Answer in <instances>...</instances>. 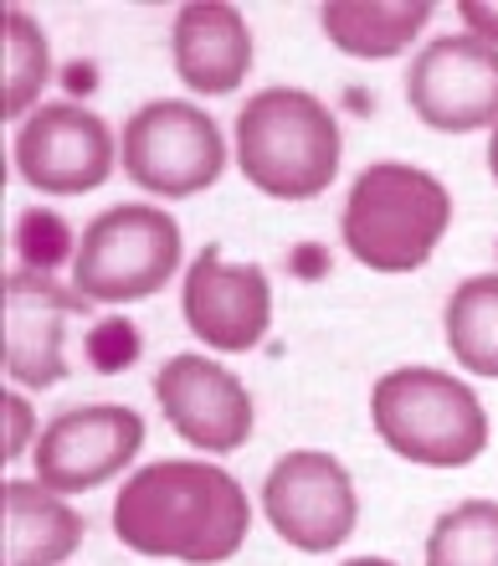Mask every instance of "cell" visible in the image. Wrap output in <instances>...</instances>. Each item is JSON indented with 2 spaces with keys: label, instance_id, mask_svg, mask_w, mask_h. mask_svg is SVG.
Returning <instances> with one entry per match:
<instances>
[{
  "label": "cell",
  "instance_id": "cell-2",
  "mask_svg": "<svg viewBox=\"0 0 498 566\" xmlns=\"http://www.w3.org/2000/svg\"><path fill=\"white\" fill-rule=\"evenodd\" d=\"M236 160L263 196H324L339 176V119L304 88H263L236 114Z\"/></svg>",
  "mask_w": 498,
  "mask_h": 566
},
{
  "label": "cell",
  "instance_id": "cell-16",
  "mask_svg": "<svg viewBox=\"0 0 498 566\" xmlns=\"http://www.w3.org/2000/svg\"><path fill=\"white\" fill-rule=\"evenodd\" d=\"M432 21V0H339L324 6V31L350 57H396Z\"/></svg>",
  "mask_w": 498,
  "mask_h": 566
},
{
  "label": "cell",
  "instance_id": "cell-11",
  "mask_svg": "<svg viewBox=\"0 0 498 566\" xmlns=\"http://www.w3.org/2000/svg\"><path fill=\"white\" fill-rule=\"evenodd\" d=\"M180 310H186L195 340L226 350V356H242L267 335L273 289H267L263 269H242V263H226L221 248H201L180 283Z\"/></svg>",
  "mask_w": 498,
  "mask_h": 566
},
{
  "label": "cell",
  "instance_id": "cell-4",
  "mask_svg": "<svg viewBox=\"0 0 498 566\" xmlns=\"http://www.w3.org/2000/svg\"><path fill=\"white\" fill-rule=\"evenodd\" d=\"M370 418L391 453L426 469H463L484 453L488 412L457 376L432 366H401L370 391Z\"/></svg>",
  "mask_w": 498,
  "mask_h": 566
},
{
  "label": "cell",
  "instance_id": "cell-13",
  "mask_svg": "<svg viewBox=\"0 0 498 566\" xmlns=\"http://www.w3.org/2000/svg\"><path fill=\"white\" fill-rule=\"evenodd\" d=\"M83 310L88 298L57 289L46 273H6V376H15L31 391L57 387L67 376L62 335H67V319Z\"/></svg>",
  "mask_w": 498,
  "mask_h": 566
},
{
  "label": "cell",
  "instance_id": "cell-8",
  "mask_svg": "<svg viewBox=\"0 0 498 566\" xmlns=\"http://www.w3.org/2000/svg\"><path fill=\"white\" fill-rule=\"evenodd\" d=\"M416 119L442 135H468L498 124V46L478 36H437L406 73Z\"/></svg>",
  "mask_w": 498,
  "mask_h": 566
},
{
  "label": "cell",
  "instance_id": "cell-10",
  "mask_svg": "<svg viewBox=\"0 0 498 566\" xmlns=\"http://www.w3.org/2000/svg\"><path fill=\"white\" fill-rule=\"evenodd\" d=\"M114 170V135L77 104L36 108L15 135V176L42 196H83Z\"/></svg>",
  "mask_w": 498,
  "mask_h": 566
},
{
  "label": "cell",
  "instance_id": "cell-22",
  "mask_svg": "<svg viewBox=\"0 0 498 566\" xmlns=\"http://www.w3.org/2000/svg\"><path fill=\"white\" fill-rule=\"evenodd\" d=\"M488 170H494V180H498V124H494V145H488Z\"/></svg>",
  "mask_w": 498,
  "mask_h": 566
},
{
  "label": "cell",
  "instance_id": "cell-20",
  "mask_svg": "<svg viewBox=\"0 0 498 566\" xmlns=\"http://www.w3.org/2000/svg\"><path fill=\"white\" fill-rule=\"evenodd\" d=\"M27 438H31V407L21 397H11V391H0V459L11 463L27 448Z\"/></svg>",
  "mask_w": 498,
  "mask_h": 566
},
{
  "label": "cell",
  "instance_id": "cell-9",
  "mask_svg": "<svg viewBox=\"0 0 498 566\" xmlns=\"http://www.w3.org/2000/svg\"><path fill=\"white\" fill-rule=\"evenodd\" d=\"M139 448H145V418L134 407H73L36 438V484L52 494L98 490L129 469Z\"/></svg>",
  "mask_w": 498,
  "mask_h": 566
},
{
  "label": "cell",
  "instance_id": "cell-21",
  "mask_svg": "<svg viewBox=\"0 0 498 566\" xmlns=\"http://www.w3.org/2000/svg\"><path fill=\"white\" fill-rule=\"evenodd\" d=\"M463 21L478 31V42L498 46V6H488V0H463Z\"/></svg>",
  "mask_w": 498,
  "mask_h": 566
},
{
  "label": "cell",
  "instance_id": "cell-17",
  "mask_svg": "<svg viewBox=\"0 0 498 566\" xmlns=\"http://www.w3.org/2000/svg\"><path fill=\"white\" fill-rule=\"evenodd\" d=\"M46 77H52V52H46L42 27L31 21L21 6L0 11V114H27L42 98Z\"/></svg>",
  "mask_w": 498,
  "mask_h": 566
},
{
  "label": "cell",
  "instance_id": "cell-1",
  "mask_svg": "<svg viewBox=\"0 0 498 566\" xmlns=\"http://www.w3.org/2000/svg\"><path fill=\"white\" fill-rule=\"evenodd\" d=\"M252 505L226 469L201 459L149 463L118 490L114 536L139 556L216 566L242 552Z\"/></svg>",
  "mask_w": 498,
  "mask_h": 566
},
{
  "label": "cell",
  "instance_id": "cell-7",
  "mask_svg": "<svg viewBox=\"0 0 498 566\" xmlns=\"http://www.w3.org/2000/svg\"><path fill=\"white\" fill-rule=\"evenodd\" d=\"M263 515L288 546L308 556L335 552L354 531V484L335 453H283L263 484Z\"/></svg>",
  "mask_w": 498,
  "mask_h": 566
},
{
  "label": "cell",
  "instance_id": "cell-15",
  "mask_svg": "<svg viewBox=\"0 0 498 566\" xmlns=\"http://www.w3.org/2000/svg\"><path fill=\"white\" fill-rule=\"evenodd\" d=\"M0 525H6L0 566H62L83 541V515L62 505V494L27 479L0 484Z\"/></svg>",
  "mask_w": 498,
  "mask_h": 566
},
{
  "label": "cell",
  "instance_id": "cell-19",
  "mask_svg": "<svg viewBox=\"0 0 498 566\" xmlns=\"http://www.w3.org/2000/svg\"><path fill=\"white\" fill-rule=\"evenodd\" d=\"M426 566H498V500H463L432 525Z\"/></svg>",
  "mask_w": 498,
  "mask_h": 566
},
{
  "label": "cell",
  "instance_id": "cell-18",
  "mask_svg": "<svg viewBox=\"0 0 498 566\" xmlns=\"http://www.w3.org/2000/svg\"><path fill=\"white\" fill-rule=\"evenodd\" d=\"M447 345L473 376L498 381V273L463 279L447 298Z\"/></svg>",
  "mask_w": 498,
  "mask_h": 566
},
{
  "label": "cell",
  "instance_id": "cell-3",
  "mask_svg": "<svg viewBox=\"0 0 498 566\" xmlns=\"http://www.w3.org/2000/svg\"><path fill=\"white\" fill-rule=\"evenodd\" d=\"M453 222V196L416 165L381 160L360 170L345 201V248L375 273H416Z\"/></svg>",
  "mask_w": 498,
  "mask_h": 566
},
{
  "label": "cell",
  "instance_id": "cell-23",
  "mask_svg": "<svg viewBox=\"0 0 498 566\" xmlns=\"http://www.w3.org/2000/svg\"><path fill=\"white\" fill-rule=\"evenodd\" d=\"M345 566H396V562H381V556H354V562H345Z\"/></svg>",
  "mask_w": 498,
  "mask_h": 566
},
{
  "label": "cell",
  "instance_id": "cell-6",
  "mask_svg": "<svg viewBox=\"0 0 498 566\" xmlns=\"http://www.w3.org/2000/svg\"><path fill=\"white\" fill-rule=\"evenodd\" d=\"M124 170L149 196H201L226 170L216 119L195 104H149L124 124Z\"/></svg>",
  "mask_w": 498,
  "mask_h": 566
},
{
  "label": "cell",
  "instance_id": "cell-5",
  "mask_svg": "<svg viewBox=\"0 0 498 566\" xmlns=\"http://www.w3.org/2000/svg\"><path fill=\"white\" fill-rule=\"evenodd\" d=\"M180 269V227L160 207H114L93 217L73 258L77 294L93 304H129L160 294Z\"/></svg>",
  "mask_w": 498,
  "mask_h": 566
},
{
  "label": "cell",
  "instance_id": "cell-12",
  "mask_svg": "<svg viewBox=\"0 0 498 566\" xmlns=\"http://www.w3.org/2000/svg\"><path fill=\"white\" fill-rule=\"evenodd\" d=\"M155 397H160L170 428L186 443L205 448V453H232L252 438V397L226 366L205 356H176L165 360L155 376Z\"/></svg>",
  "mask_w": 498,
  "mask_h": 566
},
{
  "label": "cell",
  "instance_id": "cell-14",
  "mask_svg": "<svg viewBox=\"0 0 498 566\" xmlns=\"http://www.w3.org/2000/svg\"><path fill=\"white\" fill-rule=\"evenodd\" d=\"M176 73L195 93H236L252 73V31L236 6L201 0L176 15Z\"/></svg>",
  "mask_w": 498,
  "mask_h": 566
}]
</instances>
